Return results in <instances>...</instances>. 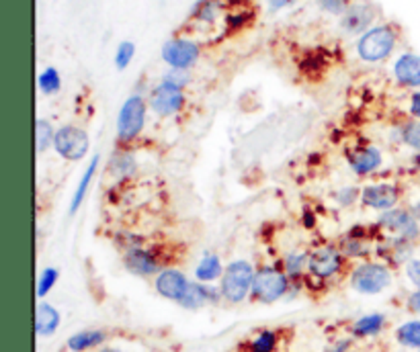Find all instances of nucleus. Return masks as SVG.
<instances>
[{
    "label": "nucleus",
    "mask_w": 420,
    "mask_h": 352,
    "mask_svg": "<svg viewBox=\"0 0 420 352\" xmlns=\"http://www.w3.org/2000/svg\"><path fill=\"white\" fill-rule=\"evenodd\" d=\"M257 269L248 260H234L226 267V273L219 281V291L223 301L238 305L246 301L252 295V284H254Z\"/></svg>",
    "instance_id": "obj_1"
},
{
    "label": "nucleus",
    "mask_w": 420,
    "mask_h": 352,
    "mask_svg": "<svg viewBox=\"0 0 420 352\" xmlns=\"http://www.w3.org/2000/svg\"><path fill=\"white\" fill-rule=\"evenodd\" d=\"M289 289H291L289 275L279 267L265 265V267L257 269L250 297L259 303L271 305V303H277L279 299H283L289 293Z\"/></svg>",
    "instance_id": "obj_2"
},
{
    "label": "nucleus",
    "mask_w": 420,
    "mask_h": 352,
    "mask_svg": "<svg viewBox=\"0 0 420 352\" xmlns=\"http://www.w3.org/2000/svg\"><path fill=\"white\" fill-rule=\"evenodd\" d=\"M392 281V269L383 262H359L349 275L350 287L361 295H379Z\"/></svg>",
    "instance_id": "obj_3"
},
{
    "label": "nucleus",
    "mask_w": 420,
    "mask_h": 352,
    "mask_svg": "<svg viewBox=\"0 0 420 352\" xmlns=\"http://www.w3.org/2000/svg\"><path fill=\"white\" fill-rule=\"evenodd\" d=\"M398 41L396 29L392 25H377L369 29L357 43V54L365 62H381L390 58Z\"/></svg>",
    "instance_id": "obj_4"
},
{
    "label": "nucleus",
    "mask_w": 420,
    "mask_h": 352,
    "mask_svg": "<svg viewBox=\"0 0 420 352\" xmlns=\"http://www.w3.org/2000/svg\"><path fill=\"white\" fill-rule=\"evenodd\" d=\"M345 260H347V256L341 252L339 246L326 244V246H320V248L310 252L308 273H310V277H314L318 281H330L343 273Z\"/></svg>",
    "instance_id": "obj_5"
},
{
    "label": "nucleus",
    "mask_w": 420,
    "mask_h": 352,
    "mask_svg": "<svg viewBox=\"0 0 420 352\" xmlns=\"http://www.w3.org/2000/svg\"><path fill=\"white\" fill-rule=\"evenodd\" d=\"M146 111L148 105L140 94L130 96L117 117V141L119 143H132L141 134L146 125Z\"/></svg>",
    "instance_id": "obj_6"
},
{
    "label": "nucleus",
    "mask_w": 420,
    "mask_h": 352,
    "mask_svg": "<svg viewBox=\"0 0 420 352\" xmlns=\"http://www.w3.org/2000/svg\"><path fill=\"white\" fill-rule=\"evenodd\" d=\"M54 149L58 152L60 158H64L68 162H80L90 152V138H88V134L82 127L62 125L56 132Z\"/></svg>",
    "instance_id": "obj_7"
},
{
    "label": "nucleus",
    "mask_w": 420,
    "mask_h": 352,
    "mask_svg": "<svg viewBox=\"0 0 420 352\" xmlns=\"http://www.w3.org/2000/svg\"><path fill=\"white\" fill-rule=\"evenodd\" d=\"M379 225L390 234H394L396 240H402L408 244H414L420 240V223L414 219L410 209L394 207L390 211H383L379 215Z\"/></svg>",
    "instance_id": "obj_8"
},
{
    "label": "nucleus",
    "mask_w": 420,
    "mask_h": 352,
    "mask_svg": "<svg viewBox=\"0 0 420 352\" xmlns=\"http://www.w3.org/2000/svg\"><path fill=\"white\" fill-rule=\"evenodd\" d=\"M400 189L394 183H373L361 189V205L373 211H390L398 207Z\"/></svg>",
    "instance_id": "obj_9"
},
{
    "label": "nucleus",
    "mask_w": 420,
    "mask_h": 352,
    "mask_svg": "<svg viewBox=\"0 0 420 352\" xmlns=\"http://www.w3.org/2000/svg\"><path fill=\"white\" fill-rule=\"evenodd\" d=\"M185 107V94L183 88L170 84V82H160L152 94H150V109L158 117H172Z\"/></svg>",
    "instance_id": "obj_10"
},
{
    "label": "nucleus",
    "mask_w": 420,
    "mask_h": 352,
    "mask_svg": "<svg viewBox=\"0 0 420 352\" xmlns=\"http://www.w3.org/2000/svg\"><path fill=\"white\" fill-rule=\"evenodd\" d=\"M199 58V45L191 39H170L162 48V60L177 70L191 68Z\"/></svg>",
    "instance_id": "obj_11"
},
{
    "label": "nucleus",
    "mask_w": 420,
    "mask_h": 352,
    "mask_svg": "<svg viewBox=\"0 0 420 352\" xmlns=\"http://www.w3.org/2000/svg\"><path fill=\"white\" fill-rule=\"evenodd\" d=\"M191 282L193 281H189V277L179 269H162L154 279V289L160 297L181 303V299L187 295Z\"/></svg>",
    "instance_id": "obj_12"
},
{
    "label": "nucleus",
    "mask_w": 420,
    "mask_h": 352,
    "mask_svg": "<svg viewBox=\"0 0 420 352\" xmlns=\"http://www.w3.org/2000/svg\"><path fill=\"white\" fill-rule=\"evenodd\" d=\"M123 267L128 273L136 275V277H156L164 267L160 262V256L154 250H146V248H132L126 250L123 254Z\"/></svg>",
    "instance_id": "obj_13"
},
{
    "label": "nucleus",
    "mask_w": 420,
    "mask_h": 352,
    "mask_svg": "<svg viewBox=\"0 0 420 352\" xmlns=\"http://www.w3.org/2000/svg\"><path fill=\"white\" fill-rule=\"evenodd\" d=\"M381 162H383V156L377 145H363L349 154V166L357 176L373 174L375 170H379Z\"/></svg>",
    "instance_id": "obj_14"
},
{
    "label": "nucleus",
    "mask_w": 420,
    "mask_h": 352,
    "mask_svg": "<svg viewBox=\"0 0 420 352\" xmlns=\"http://www.w3.org/2000/svg\"><path fill=\"white\" fill-rule=\"evenodd\" d=\"M221 297V291L219 287H213V284H206V282H191L187 295L181 299V307L183 309H189V311H197V309H203L206 305H211V303H217Z\"/></svg>",
    "instance_id": "obj_15"
},
{
    "label": "nucleus",
    "mask_w": 420,
    "mask_h": 352,
    "mask_svg": "<svg viewBox=\"0 0 420 352\" xmlns=\"http://www.w3.org/2000/svg\"><path fill=\"white\" fill-rule=\"evenodd\" d=\"M394 76L400 86L419 88L420 86V56L419 54H402L394 64Z\"/></svg>",
    "instance_id": "obj_16"
},
{
    "label": "nucleus",
    "mask_w": 420,
    "mask_h": 352,
    "mask_svg": "<svg viewBox=\"0 0 420 352\" xmlns=\"http://www.w3.org/2000/svg\"><path fill=\"white\" fill-rule=\"evenodd\" d=\"M62 324V315L60 311L52 305V303H37L35 307V334L41 338H50L60 330Z\"/></svg>",
    "instance_id": "obj_17"
},
{
    "label": "nucleus",
    "mask_w": 420,
    "mask_h": 352,
    "mask_svg": "<svg viewBox=\"0 0 420 352\" xmlns=\"http://www.w3.org/2000/svg\"><path fill=\"white\" fill-rule=\"evenodd\" d=\"M388 326V318L386 313L381 311H375V313H367V315H361L357 318L352 324H350L349 332L352 338H373V336H379Z\"/></svg>",
    "instance_id": "obj_18"
},
{
    "label": "nucleus",
    "mask_w": 420,
    "mask_h": 352,
    "mask_svg": "<svg viewBox=\"0 0 420 352\" xmlns=\"http://www.w3.org/2000/svg\"><path fill=\"white\" fill-rule=\"evenodd\" d=\"M107 342V332L99 330V328H88V330H80L76 334H72L66 342L70 352H86L92 349H99Z\"/></svg>",
    "instance_id": "obj_19"
},
{
    "label": "nucleus",
    "mask_w": 420,
    "mask_h": 352,
    "mask_svg": "<svg viewBox=\"0 0 420 352\" xmlns=\"http://www.w3.org/2000/svg\"><path fill=\"white\" fill-rule=\"evenodd\" d=\"M373 21V10L367 4H352L343 14V29L347 33H361Z\"/></svg>",
    "instance_id": "obj_20"
},
{
    "label": "nucleus",
    "mask_w": 420,
    "mask_h": 352,
    "mask_svg": "<svg viewBox=\"0 0 420 352\" xmlns=\"http://www.w3.org/2000/svg\"><path fill=\"white\" fill-rule=\"evenodd\" d=\"M223 273L226 267L221 265V258L217 254H206L195 267V281L213 284L215 281H221Z\"/></svg>",
    "instance_id": "obj_21"
},
{
    "label": "nucleus",
    "mask_w": 420,
    "mask_h": 352,
    "mask_svg": "<svg viewBox=\"0 0 420 352\" xmlns=\"http://www.w3.org/2000/svg\"><path fill=\"white\" fill-rule=\"evenodd\" d=\"M99 162H101V158H99V154H94V156L90 158L88 166L84 168V174H82V178L78 180V187H76V191H74V195H72V201H70L72 215L80 209L82 201L86 199V193H88V189H90V185H92V178H94L97 170H99Z\"/></svg>",
    "instance_id": "obj_22"
},
{
    "label": "nucleus",
    "mask_w": 420,
    "mask_h": 352,
    "mask_svg": "<svg viewBox=\"0 0 420 352\" xmlns=\"http://www.w3.org/2000/svg\"><path fill=\"white\" fill-rule=\"evenodd\" d=\"M396 342L404 349L420 351V320H408L400 324L394 332Z\"/></svg>",
    "instance_id": "obj_23"
},
{
    "label": "nucleus",
    "mask_w": 420,
    "mask_h": 352,
    "mask_svg": "<svg viewBox=\"0 0 420 352\" xmlns=\"http://www.w3.org/2000/svg\"><path fill=\"white\" fill-rule=\"evenodd\" d=\"M339 248H341V252H343L347 258H361V256H365V254L369 252L367 242H365L361 236H357V231H354V229L349 231V234H347V236L341 240Z\"/></svg>",
    "instance_id": "obj_24"
},
{
    "label": "nucleus",
    "mask_w": 420,
    "mask_h": 352,
    "mask_svg": "<svg viewBox=\"0 0 420 352\" xmlns=\"http://www.w3.org/2000/svg\"><path fill=\"white\" fill-rule=\"evenodd\" d=\"M56 132L54 125L48 121V119H37L35 121V145H37V152L43 154L48 152L50 147H54V140H56Z\"/></svg>",
    "instance_id": "obj_25"
},
{
    "label": "nucleus",
    "mask_w": 420,
    "mask_h": 352,
    "mask_svg": "<svg viewBox=\"0 0 420 352\" xmlns=\"http://www.w3.org/2000/svg\"><path fill=\"white\" fill-rule=\"evenodd\" d=\"M277 346H279V334L275 330H261L248 342V352H275Z\"/></svg>",
    "instance_id": "obj_26"
},
{
    "label": "nucleus",
    "mask_w": 420,
    "mask_h": 352,
    "mask_svg": "<svg viewBox=\"0 0 420 352\" xmlns=\"http://www.w3.org/2000/svg\"><path fill=\"white\" fill-rule=\"evenodd\" d=\"M308 258H310V254H306V252H291L285 256L283 271L289 275V279L303 277V271H308Z\"/></svg>",
    "instance_id": "obj_27"
},
{
    "label": "nucleus",
    "mask_w": 420,
    "mask_h": 352,
    "mask_svg": "<svg viewBox=\"0 0 420 352\" xmlns=\"http://www.w3.org/2000/svg\"><path fill=\"white\" fill-rule=\"evenodd\" d=\"M111 168H115V176L117 178H132L136 174V162L130 154H115L111 158Z\"/></svg>",
    "instance_id": "obj_28"
},
{
    "label": "nucleus",
    "mask_w": 420,
    "mask_h": 352,
    "mask_svg": "<svg viewBox=\"0 0 420 352\" xmlns=\"http://www.w3.org/2000/svg\"><path fill=\"white\" fill-rule=\"evenodd\" d=\"M37 84H39V90L43 94H56V92H60V88H62L60 72L56 70V68H46V70L39 74Z\"/></svg>",
    "instance_id": "obj_29"
},
{
    "label": "nucleus",
    "mask_w": 420,
    "mask_h": 352,
    "mask_svg": "<svg viewBox=\"0 0 420 352\" xmlns=\"http://www.w3.org/2000/svg\"><path fill=\"white\" fill-rule=\"evenodd\" d=\"M400 141L420 154V121L410 119L400 127Z\"/></svg>",
    "instance_id": "obj_30"
},
{
    "label": "nucleus",
    "mask_w": 420,
    "mask_h": 352,
    "mask_svg": "<svg viewBox=\"0 0 420 352\" xmlns=\"http://www.w3.org/2000/svg\"><path fill=\"white\" fill-rule=\"evenodd\" d=\"M58 279H60V271H58V269H54V267L43 269L41 275H39V279H37V297H39V299L48 297L50 291L56 287Z\"/></svg>",
    "instance_id": "obj_31"
},
{
    "label": "nucleus",
    "mask_w": 420,
    "mask_h": 352,
    "mask_svg": "<svg viewBox=\"0 0 420 352\" xmlns=\"http://www.w3.org/2000/svg\"><path fill=\"white\" fill-rule=\"evenodd\" d=\"M134 56H136V45L132 41H121L115 52V66L119 70H126L130 66V62L134 60Z\"/></svg>",
    "instance_id": "obj_32"
},
{
    "label": "nucleus",
    "mask_w": 420,
    "mask_h": 352,
    "mask_svg": "<svg viewBox=\"0 0 420 352\" xmlns=\"http://www.w3.org/2000/svg\"><path fill=\"white\" fill-rule=\"evenodd\" d=\"M334 199H337L343 207H350L352 203L361 201V189H357V187H345V189H341V191L334 195Z\"/></svg>",
    "instance_id": "obj_33"
},
{
    "label": "nucleus",
    "mask_w": 420,
    "mask_h": 352,
    "mask_svg": "<svg viewBox=\"0 0 420 352\" xmlns=\"http://www.w3.org/2000/svg\"><path fill=\"white\" fill-rule=\"evenodd\" d=\"M318 4L334 14H345V10L349 8V0H318Z\"/></svg>",
    "instance_id": "obj_34"
},
{
    "label": "nucleus",
    "mask_w": 420,
    "mask_h": 352,
    "mask_svg": "<svg viewBox=\"0 0 420 352\" xmlns=\"http://www.w3.org/2000/svg\"><path fill=\"white\" fill-rule=\"evenodd\" d=\"M164 82H170V84L183 88V86H187V82H189V74H187V70H177V68H172V70L164 76Z\"/></svg>",
    "instance_id": "obj_35"
},
{
    "label": "nucleus",
    "mask_w": 420,
    "mask_h": 352,
    "mask_svg": "<svg viewBox=\"0 0 420 352\" xmlns=\"http://www.w3.org/2000/svg\"><path fill=\"white\" fill-rule=\"evenodd\" d=\"M406 277L417 289H420V258H412L406 262Z\"/></svg>",
    "instance_id": "obj_36"
},
{
    "label": "nucleus",
    "mask_w": 420,
    "mask_h": 352,
    "mask_svg": "<svg viewBox=\"0 0 420 352\" xmlns=\"http://www.w3.org/2000/svg\"><path fill=\"white\" fill-rule=\"evenodd\" d=\"M406 309H408L410 313H417V315H420V289L412 291V293L406 297Z\"/></svg>",
    "instance_id": "obj_37"
},
{
    "label": "nucleus",
    "mask_w": 420,
    "mask_h": 352,
    "mask_svg": "<svg viewBox=\"0 0 420 352\" xmlns=\"http://www.w3.org/2000/svg\"><path fill=\"white\" fill-rule=\"evenodd\" d=\"M408 113L412 119H419L420 121V90L410 94V105H408Z\"/></svg>",
    "instance_id": "obj_38"
},
{
    "label": "nucleus",
    "mask_w": 420,
    "mask_h": 352,
    "mask_svg": "<svg viewBox=\"0 0 420 352\" xmlns=\"http://www.w3.org/2000/svg\"><path fill=\"white\" fill-rule=\"evenodd\" d=\"M350 346H352V340H350V338H341V340H337L326 352H347Z\"/></svg>",
    "instance_id": "obj_39"
},
{
    "label": "nucleus",
    "mask_w": 420,
    "mask_h": 352,
    "mask_svg": "<svg viewBox=\"0 0 420 352\" xmlns=\"http://www.w3.org/2000/svg\"><path fill=\"white\" fill-rule=\"evenodd\" d=\"M291 2H293V0H271V8H273V10H279V8L291 4Z\"/></svg>",
    "instance_id": "obj_40"
},
{
    "label": "nucleus",
    "mask_w": 420,
    "mask_h": 352,
    "mask_svg": "<svg viewBox=\"0 0 420 352\" xmlns=\"http://www.w3.org/2000/svg\"><path fill=\"white\" fill-rule=\"evenodd\" d=\"M410 213L414 215V219L420 223V201H417V203H412V207H410Z\"/></svg>",
    "instance_id": "obj_41"
},
{
    "label": "nucleus",
    "mask_w": 420,
    "mask_h": 352,
    "mask_svg": "<svg viewBox=\"0 0 420 352\" xmlns=\"http://www.w3.org/2000/svg\"><path fill=\"white\" fill-rule=\"evenodd\" d=\"M99 352H126L123 349H117V346H103Z\"/></svg>",
    "instance_id": "obj_42"
},
{
    "label": "nucleus",
    "mask_w": 420,
    "mask_h": 352,
    "mask_svg": "<svg viewBox=\"0 0 420 352\" xmlns=\"http://www.w3.org/2000/svg\"><path fill=\"white\" fill-rule=\"evenodd\" d=\"M68 352H70V351H68Z\"/></svg>",
    "instance_id": "obj_43"
},
{
    "label": "nucleus",
    "mask_w": 420,
    "mask_h": 352,
    "mask_svg": "<svg viewBox=\"0 0 420 352\" xmlns=\"http://www.w3.org/2000/svg\"><path fill=\"white\" fill-rule=\"evenodd\" d=\"M419 352H420V351H419Z\"/></svg>",
    "instance_id": "obj_44"
}]
</instances>
